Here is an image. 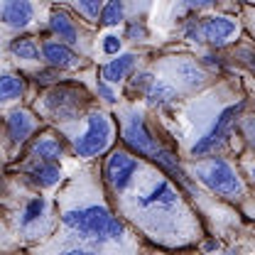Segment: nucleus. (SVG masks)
Masks as SVG:
<instances>
[{"mask_svg":"<svg viewBox=\"0 0 255 255\" xmlns=\"http://www.w3.org/2000/svg\"><path fill=\"white\" fill-rule=\"evenodd\" d=\"M39 47H42V62L44 66H52V69H57V71H62V74H84V71H89L91 66H96L91 59H86V57H81L79 52H74L69 44H64L59 39H54L52 34H42L39 37Z\"/></svg>","mask_w":255,"mask_h":255,"instance_id":"nucleus-13","label":"nucleus"},{"mask_svg":"<svg viewBox=\"0 0 255 255\" xmlns=\"http://www.w3.org/2000/svg\"><path fill=\"white\" fill-rule=\"evenodd\" d=\"M223 62L241 66L246 76L255 79V42L246 34L236 47H231L228 52H223Z\"/></svg>","mask_w":255,"mask_h":255,"instance_id":"nucleus-20","label":"nucleus"},{"mask_svg":"<svg viewBox=\"0 0 255 255\" xmlns=\"http://www.w3.org/2000/svg\"><path fill=\"white\" fill-rule=\"evenodd\" d=\"M147 57H150V54H147L145 49H128V52L113 57V59L98 62L96 69H98V76H101L106 84H111V86L118 89V86L126 84L137 69H142V66H147V64L152 62V59H147Z\"/></svg>","mask_w":255,"mask_h":255,"instance_id":"nucleus-16","label":"nucleus"},{"mask_svg":"<svg viewBox=\"0 0 255 255\" xmlns=\"http://www.w3.org/2000/svg\"><path fill=\"white\" fill-rule=\"evenodd\" d=\"M241 253H243V248H241V246H233V248H228L223 255H241Z\"/></svg>","mask_w":255,"mask_h":255,"instance_id":"nucleus-28","label":"nucleus"},{"mask_svg":"<svg viewBox=\"0 0 255 255\" xmlns=\"http://www.w3.org/2000/svg\"><path fill=\"white\" fill-rule=\"evenodd\" d=\"M152 71L155 76L169 81L182 98L187 101L191 96L206 91L209 86H214L219 79L211 69H206V64L201 62V57H194V54H184V52H172V54H162L155 57L152 62Z\"/></svg>","mask_w":255,"mask_h":255,"instance_id":"nucleus-8","label":"nucleus"},{"mask_svg":"<svg viewBox=\"0 0 255 255\" xmlns=\"http://www.w3.org/2000/svg\"><path fill=\"white\" fill-rule=\"evenodd\" d=\"M7 54L17 64H22V69L27 66H42V47H39V37L34 34H20L15 39L7 42Z\"/></svg>","mask_w":255,"mask_h":255,"instance_id":"nucleus-19","label":"nucleus"},{"mask_svg":"<svg viewBox=\"0 0 255 255\" xmlns=\"http://www.w3.org/2000/svg\"><path fill=\"white\" fill-rule=\"evenodd\" d=\"M0 228L20 251H32L47 243L59 231V209L54 194L30 187L20 174H2Z\"/></svg>","mask_w":255,"mask_h":255,"instance_id":"nucleus-4","label":"nucleus"},{"mask_svg":"<svg viewBox=\"0 0 255 255\" xmlns=\"http://www.w3.org/2000/svg\"><path fill=\"white\" fill-rule=\"evenodd\" d=\"M42 128H47V123L30 106H15L10 111H0V164L2 162L7 167L15 164Z\"/></svg>","mask_w":255,"mask_h":255,"instance_id":"nucleus-9","label":"nucleus"},{"mask_svg":"<svg viewBox=\"0 0 255 255\" xmlns=\"http://www.w3.org/2000/svg\"><path fill=\"white\" fill-rule=\"evenodd\" d=\"M241 84H243V91L248 96V111L255 116V79L243 74V76H241Z\"/></svg>","mask_w":255,"mask_h":255,"instance_id":"nucleus-27","label":"nucleus"},{"mask_svg":"<svg viewBox=\"0 0 255 255\" xmlns=\"http://www.w3.org/2000/svg\"><path fill=\"white\" fill-rule=\"evenodd\" d=\"M0 179H2V169H0Z\"/></svg>","mask_w":255,"mask_h":255,"instance_id":"nucleus-30","label":"nucleus"},{"mask_svg":"<svg viewBox=\"0 0 255 255\" xmlns=\"http://www.w3.org/2000/svg\"><path fill=\"white\" fill-rule=\"evenodd\" d=\"M238 137H241V142H243V150L251 152L255 157V116L251 111H248V113L241 118V123H238Z\"/></svg>","mask_w":255,"mask_h":255,"instance_id":"nucleus-24","label":"nucleus"},{"mask_svg":"<svg viewBox=\"0 0 255 255\" xmlns=\"http://www.w3.org/2000/svg\"><path fill=\"white\" fill-rule=\"evenodd\" d=\"M182 164H184V174L191 179L194 187H199L206 196L236 209L238 214L255 196L236 157L214 155V157H201L194 162H182Z\"/></svg>","mask_w":255,"mask_h":255,"instance_id":"nucleus-5","label":"nucleus"},{"mask_svg":"<svg viewBox=\"0 0 255 255\" xmlns=\"http://www.w3.org/2000/svg\"><path fill=\"white\" fill-rule=\"evenodd\" d=\"M123 34L121 30H106L103 34H98V44H96V62L101 57V62L113 59L118 54H123Z\"/></svg>","mask_w":255,"mask_h":255,"instance_id":"nucleus-22","label":"nucleus"},{"mask_svg":"<svg viewBox=\"0 0 255 255\" xmlns=\"http://www.w3.org/2000/svg\"><path fill=\"white\" fill-rule=\"evenodd\" d=\"M47 7L30 0H5L0 2V30L10 32V39L20 34H30V30L37 25V15Z\"/></svg>","mask_w":255,"mask_h":255,"instance_id":"nucleus-15","label":"nucleus"},{"mask_svg":"<svg viewBox=\"0 0 255 255\" xmlns=\"http://www.w3.org/2000/svg\"><path fill=\"white\" fill-rule=\"evenodd\" d=\"M27 255H32V253H27Z\"/></svg>","mask_w":255,"mask_h":255,"instance_id":"nucleus-31","label":"nucleus"},{"mask_svg":"<svg viewBox=\"0 0 255 255\" xmlns=\"http://www.w3.org/2000/svg\"><path fill=\"white\" fill-rule=\"evenodd\" d=\"M69 157H71V150H69L64 135L57 128L47 126L32 137V142L25 147V152H22L20 159H27V162H57V164H62L64 159Z\"/></svg>","mask_w":255,"mask_h":255,"instance_id":"nucleus-14","label":"nucleus"},{"mask_svg":"<svg viewBox=\"0 0 255 255\" xmlns=\"http://www.w3.org/2000/svg\"><path fill=\"white\" fill-rule=\"evenodd\" d=\"M228 7L219 5L214 12L201 15L199 25H201V37L204 44L214 52H228L231 47H236L243 37H246V27L241 15L236 12H226Z\"/></svg>","mask_w":255,"mask_h":255,"instance_id":"nucleus-11","label":"nucleus"},{"mask_svg":"<svg viewBox=\"0 0 255 255\" xmlns=\"http://www.w3.org/2000/svg\"><path fill=\"white\" fill-rule=\"evenodd\" d=\"M246 113L248 96L241 79H219L206 91L152 118L169 137L182 162H194L214 155L238 159L243 152L238 123Z\"/></svg>","mask_w":255,"mask_h":255,"instance_id":"nucleus-2","label":"nucleus"},{"mask_svg":"<svg viewBox=\"0 0 255 255\" xmlns=\"http://www.w3.org/2000/svg\"><path fill=\"white\" fill-rule=\"evenodd\" d=\"M121 34H123V39L130 42V44H145V42L152 37L145 15H135V17H130L126 25L121 27Z\"/></svg>","mask_w":255,"mask_h":255,"instance_id":"nucleus-23","label":"nucleus"},{"mask_svg":"<svg viewBox=\"0 0 255 255\" xmlns=\"http://www.w3.org/2000/svg\"><path fill=\"white\" fill-rule=\"evenodd\" d=\"M150 10V5H130L126 0H111L103 5V12H101V30H121L130 17L140 15Z\"/></svg>","mask_w":255,"mask_h":255,"instance_id":"nucleus-18","label":"nucleus"},{"mask_svg":"<svg viewBox=\"0 0 255 255\" xmlns=\"http://www.w3.org/2000/svg\"><path fill=\"white\" fill-rule=\"evenodd\" d=\"M27 94H30V81L22 76V71H0V111L27 106L25 103Z\"/></svg>","mask_w":255,"mask_h":255,"instance_id":"nucleus-17","label":"nucleus"},{"mask_svg":"<svg viewBox=\"0 0 255 255\" xmlns=\"http://www.w3.org/2000/svg\"><path fill=\"white\" fill-rule=\"evenodd\" d=\"M44 32L52 34L54 39H59L64 44H69L74 52H79L81 57L96 62V44H98V30L84 25L76 15H71L62 2L59 5H49L47 17H44Z\"/></svg>","mask_w":255,"mask_h":255,"instance_id":"nucleus-10","label":"nucleus"},{"mask_svg":"<svg viewBox=\"0 0 255 255\" xmlns=\"http://www.w3.org/2000/svg\"><path fill=\"white\" fill-rule=\"evenodd\" d=\"M238 164H241V172H243V177H246V182H248V187L251 191L255 194V157L251 152H241L238 155Z\"/></svg>","mask_w":255,"mask_h":255,"instance_id":"nucleus-25","label":"nucleus"},{"mask_svg":"<svg viewBox=\"0 0 255 255\" xmlns=\"http://www.w3.org/2000/svg\"><path fill=\"white\" fill-rule=\"evenodd\" d=\"M113 211L150 248L179 253L209 238L196 204L167 172L142 159L118 191L108 194Z\"/></svg>","mask_w":255,"mask_h":255,"instance_id":"nucleus-1","label":"nucleus"},{"mask_svg":"<svg viewBox=\"0 0 255 255\" xmlns=\"http://www.w3.org/2000/svg\"><path fill=\"white\" fill-rule=\"evenodd\" d=\"M64 135L71 157H76L81 164L101 162L116 145H118V123L113 111L103 108L101 103L91 108L81 121L71 126L57 128Z\"/></svg>","mask_w":255,"mask_h":255,"instance_id":"nucleus-6","label":"nucleus"},{"mask_svg":"<svg viewBox=\"0 0 255 255\" xmlns=\"http://www.w3.org/2000/svg\"><path fill=\"white\" fill-rule=\"evenodd\" d=\"M7 172L20 174L30 187L44 191V194H57L64 187V182L69 179L64 167L57 164V162H27V159H20V162L10 164Z\"/></svg>","mask_w":255,"mask_h":255,"instance_id":"nucleus-12","label":"nucleus"},{"mask_svg":"<svg viewBox=\"0 0 255 255\" xmlns=\"http://www.w3.org/2000/svg\"><path fill=\"white\" fill-rule=\"evenodd\" d=\"M0 255H27V251H12V253H0Z\"/></svg>","mask_w":255,"mask_h":255,"instance_id":"nucleus-29","label":"nucleus"},{"mask_svg":"<svg viewBox=\"0 0 255 255\" xmlns=\"http://www.w3.org/2000/svg\"><path fill=\"white\" fill-rule=\"evenodd\" d=\"M96 106H98V98L81 79H69L49 89H39L30 101L32 111L52 128L71 126L81 121Z\"/></svg>","mask_w":255,"mask_h":255,"instance_id":"nucleus-7","label":"nucleus"},{"mask_svg":"<svg viewBox=\"0 0 255 255\" xmlns=\"http://www.w3.org/2000/svg\"><path fill=\"white\" fill-rule=\"evenodd\" d=\"M62 5L71 15H76L84 25H89L94 30L101 27V12H103V5H106L103 0H71V2H62Z\"/></svg>","mask_w":255,"mask_h":255,"instance_id":"nucleus-21","label":"nucleus"},{"mask_svg":"<svg viewBox=\"0 0 255 255\" xmlns=\"http://www.w3.org/2000/svg\"><path fill=\"white\" fill-rule=\"evenodd\" d=\"M241 20H243L246 34L255 42V5H241Z\"/></svg>","mask_w":255,"mask_h":255,"instance_id":"nucleus-26","label":"nucleus"},{"mask_svg":"<svg viewBox=\"0 0 255 255\" xmlns=\"http://www.w3.org/2000/svg\"><path fill=\"white\" fill-rule=\"evenodd\" d=\"M59 231L98 255H145V243L113 211L98 162L81 164L57 194Z\"/></svg>","mask_w":255,"mask_h":255,"instance_id":"nucleus-3","label":"nucleus"}]
</instances>
